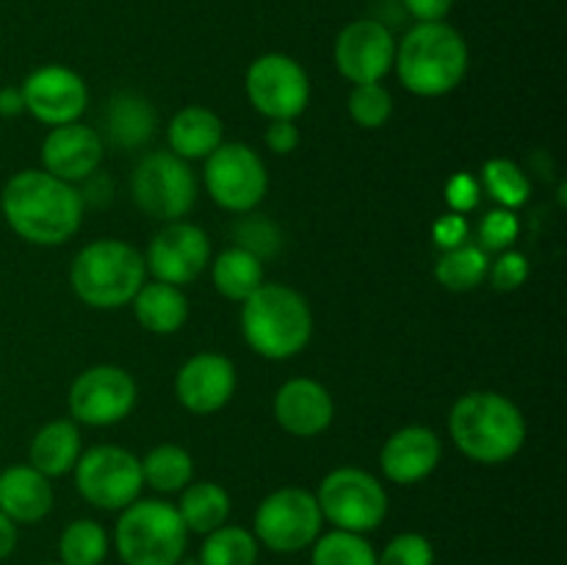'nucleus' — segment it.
<instances>
[{
  "label": "nucleus",
  "mask_w": 567,
  "mask_h": 565,
  "mask_svg": "<svg viewBox=\"0 0 567 565\" xmlns=\"http://www.w3.org/2000/svg\"><path fill=\"white\" fill-rule=\"evenodd\" d=\"M0 210L11 230L37 247L70 242L83 222V199L72 183L44 170H22L6 181Z\"/></svg>",
  "instance_id": "obj_1"
},
{
  "label": "nucleus",
  "mask_w": 567,
  "mask_h": 565,
  "mask_svg": "<svg viewBox=\"0 0 567 565\" xmlns=\"http://www.w3.org/2000/svg\"><path fill=\"white\" fill-rule=\"evenodd\" d=\"M449 435L468 460L498 465L526 443V419L518 404L496 391H471L449 413Z\"/></svg>",
  "instance_id": "obj_2"
},
{
  "label": "nucleus",
  "mask_w": 567,
  "mask_h": 565,
  "mask_svg": "<svg viewBox=\"0 0 567 565\" xmlns=\"http://www.w3.org/2000/svg\"><path fill=\"white\" fill-rule=\"evenodd\" d=\"M399 81L419 97H443L463 83L468 72V44L449 22H415L393 59Z\"/></svg>",
  "instance_id": "obj_3"
},
{
  "label": "nucleus",
  "mask_w": 567,
  "mask_h": 565,
  "mask_svg": "<svg viewBox=\"0 0 567 565\" xmlns=\"http://www.w3.org/2000/svg\"><path fill=\"white\" fill-rule=\"evenodd\" d=\"M241 332L260 358L291 360L310 343L313 310L297 288L264 282L241 302Z\"/></svg>",
  "instance_id": "obj_4"
},
{
  "label": "nucleus",
  "mask_w": 567,
  "mask_h": 565,
  "mask_svg": "<svg viewBox=\"0 0 567 565\" xmlns=\"http://www.w3.org/2000/svg\"><path fill=\"white\" fill-rule=\"evenodd\" d=\"M147 280L144 255L120 238H97L75 255L70 282L75 297L94 310H116L133 302Z\"/></svg>",
  "instance_id": "obj_5"
},
{
  "label": "nucleus",
  "mask_w": 567,
  "mask_h": 565,
  "mask_svg": "<svg viewBox=\"0 0 567 565\" xmlns=\"http://www.w3.org/2000/svg\"><path fill=\"white\" fill-rule=\"evenodd\" d=\"M188 530L175 504L164 499H136L120 510L114 548L125 565H181Z\"/></svg>",
  "instance_id": "obj_6"
},
{
  "label": "nucleus",
  "mask_w": 567,
  "mask_h": 565,
  "mask_svg": "<svg viewBox=\"0 0 567 565\" xmlns=\"http://www.w3.org/2000/svg\"><path fill=\"white\" fill-rule=\"evenodd\" d=\"M316 502L324 521L343 532L369 535L388 518L385 485L374 474L352 465L330 471L316 491Z\"/></svg>",
  "instance_id": "obj_7"
},
{
  "label": "nucleus",
  "mask_w": 567,
  "mask_h": 565,
  "mask_svg": "<svg viewBox=\"0 0 567 565\" xmlns=\"http://www.w3.org/2000/svg\"><path fill=\"white\" fill-rule=\"evenodd\" d=\"M321 515L316 493L305 487H280L258 504L252 518V535L260 546L277 554H297L313 546L321 535Z\"/></svg>",
  "instance_id": "obj_8"
},
{
  "label": "nucleus",
  "mask_w": 567,
  "mask_h": 565,
  "mask_svg": "<svg viewBox=\"0 0 567 565\" xmlns=\"http://www.w3.org/2000/svg\"><path fill=\"white\" fill-rule=\"evenodd\" d=\"M131 194L133 203L153 219L177 222L197 203V177L188 161L169 150H155L133 170Z\"/></svg>",
  "instance_id": "obj_9"
},
{
  "label": "nucleus",
  "mask_w": 567,
  "mask_h": 565,
  "mask_svg": "<svg viewBox=\"0 0 567 565\" xmlns=\"http://www.w3.org/2000/svg\"><path fill=\"white\" fill-rule=\"evenodd\" d=\"M72 471H75L78 493L97 510L120 513L142 496V458L114 443L81 452Z\"/></svg>",
  "instance_id": "obj_10"
},
{
  "label": "nucleus",
  "mask_w": 567,
  "mask_h": 565,
  "mask_svg": "<svg viewBox=\"0 0 567 565\" xmlns=\"http://www.w3.org/2000/svg\"><path fill=\"white\" fill-rule=\"evenodd\" d=\"M203 181L210 199L230 214H252L269 192L266 164L244 142H221L205 158Z\"/></svg>",
  "instance_id": "obj_11"
},
{
  "label": "nucleus",
  "mask_w": 567,
  "mask_h": 565,
  "mask_svg": "<svg viewBox=\"0 0 567 565\" xmlns=\"http://www.w3.org/2000/svg\"><path fill=\"white\" fill-rule=\"evenodd\" d=\"M247 97L266 120H297L310 103V78L297 59L286 53H264L249 64Z\"/></svg>",
  "instance_id": "obj_12"
},
{
  "label": "nucleus",
  "mask_w": 567,
  "mask_h": 565,
  "mask_svg": "<svg viewBox=\"0 0 567 565\" xmlns=\"http://www.w3.org/2000/svg\"><path fill=\"white\" fill-rule=\"evenodd\" d=\"M136 380L122 366L100 363L81 371L66 393V408L75 424H120L136 408Z\"/></svg>",
  "instance_id": "obj_13"
},
{
  "label": "nucleus",
  "mask_w": 567,
  "mask_h": 565,
  "mask_svg": "<svg viewBox=\"0 0 567 565\" xmlns=\"http://www.w3.org/2000/svg\"><path fill=\"white\" fill-rule=\"evenodd\" d=\"M210 264V238L194 222H166L150 242L147 255H144V266L150 275L158 282H169V286H188L197 280Z\"/></svg>",
  "instance_id": "obj_14"
},
{
  "label": "nucleus",
  "mask_w": 567,
  "mask_h": 565,
  "mask_svg": "<svg viewBox=\"0 0 567 565\" xmlns=\"http://www.w3.org/2000/svg\"><path fill=\"white\" fill-rule=\"evenodd\" d=\"M396 59V39L382 20L363 17L338 33L336 66L349 83H382L393 70Z\"/></svg>",
  "instance_id": "obj_15"
},
{
  "label": "nucleus",
  "mask_w": 567,
  "mask_h": 565,
  "mask_svg": "<svg viewBox=\"0 0 567 565\" xmlns=\"http://www.w3.org/2000/svg\"><path fill=\"white\" fill-rule=\"evenodd\" d=\"M20 89L28 114L50 127L78 122L89 105L86 81L61 64L39 66L22 81Z\"/></svg>",
  "instance_id": "obj_16"
},
{
  "label": "nucleus",
  "mask_w": 567,
  "mask_h": 565,
  "mask_svg": "<svg viewBox=\"0 0 567 565\" xmlns=\"http://www.w3.org/2000/svg\"><path fill=\"white\" fill-rule=\"evenodd\" d=\"M238 386L236 366L219 352H197L175 377L177 402L194 415H210L225 408Z\"/></svg>",
  "instance_id": "obj_17"
},
{
  "label": "nucleus",
  "mask_w": 567,
  "mask_h": 565,
  "mask_svg": "<svg viewBox=\"0 0 567 565\" xmlns=\"http://www.w3.org/2000/svg\"><path fill=\"white\" fill-rule=\"evenodd\" d=\"M275 419L288 435L316 438L336 419V402L321 382L310 377H293L282 382L275 393Z\"/></svg>",
  "instance_id": "obj_18"
},
{
  "label": "nucleus",
  "mask_w": 567,
  "mask_h": 565,
  "mask_svg": "<svg viewBox=\"0 0 567 565\" xmlns=\"http://www.w3.org/2000/svg\"><path fill=\"white\" fill-rule=\"evenodd\" d=\"M103 164V136L94 127L70 122L44 136L42 166L64 183H81Z\"/></svg>",
  "instance_id": "obj_19"
},
{
  "label": "nucleus",
  "mask_w": 567,
  "mask_h": 565,
  "mask_svg": "<svg viewBox=\"0 0 567 565\" xmlns=\"http://www.w3.org/2000/svg\"><path fill=\"white\" fill-rule=\"evenodd\" d=\"M441 454L443 443L430 427L410 424L382 443L380 469L396 485H419L437 469Z\"/></svg>",
  "instance_id": "obj_20"
},
{
  "label": "nucleus",
  "mask_w": 567,
  "mask_h": 565,
  "mask_svg": "<svg viewBox=\"0 0 567 565\" xmlns=\"http://www.w3.org/2000/svg\"><path fill=\"white\" fill-rule=\"evenodd\" d=\"M53 510V485L31 463L9 465L0 474V513L14 524H37Z\"/></svg>",
  "instance_id": "obj_21"
},
{
  "label": "nucleus",
  "mask_w": 567,
  "mask_h": 565,
  "mask_svg": "<svg viewBox=\"0 0 567 565\" xmlns=\"http://www.w3.org/2000/svg\"><path fill=\"white\" fill-rule=\"evenodd\" d=\"M105 138L120 150H138L155 136L158 111L136 92H116L103 114Z\"/></svg>",
  "instance_id": "obj_22"
},
{
  "label": "nucleus",
  "mask_w": 567,
  "mask_h": 565,
  "mask_svg": "<svg viewBox=\"0 0 567 565\" xmlns=\"http://www.w3.org/2000/svg\"><path fill=\"white\" fill-rule=\"evenodd\" d=\"M166 138H169V153H175L177 158H208L225 142V125L205 105H186L172 116Z\"/></svg>",
  "instance_id": "obj_23"
},
{
  "label": "nucleus",
  "mask_w": 567,
  "mask_h": 565,
  "mask_svg": "<svg viewBox=\"0 0 567 565\" xmlns=\"http://www.w3.org/2000/svg\"><path fill=\"white\" fill-rule=\"evenodd\" d=\"M78 458H81V430L72 419H55L44 424L28 446L31 465L48 480L70 474Z\"/></svg>",
  "instance_id": "obj_24"
},
{
  "label": "nucleus",
  "mask_w": 567,
  "mask_h": 565,
  "mask_svg": "<svg viewBox=\"0 0 567 565\" xmlns=\"http://www.w3.org/2000/svg\"><path fill=\"white\" fill-rule=\"evenodd\" d=\"M131 305L138 325L147 332H155V336H172L188 319L186 294L177 286H169V282L144 280V286L138 288Z\"/></svg>",
  "instance_id": "obj_25"
},
{
  "label": "nucleus",
  "mask_w": 567,
  "mask_h": 565,
  "mask_svg": "<svg viewBox=\"0 0 567 565\" xmlns=\"http://www.w3.org/2000/svg\"><path fill=\"white\" fill-rule=\"evenodd\" d=\"M186 524L188 535H208L219 530L230 518V493L219 482H188L181 491V502L175 504Z\"/></svg>",
  "instance_id": "obj_26"
},
{
  "label": "nucleus",
  "mask_w": 567,
  "mask_h": 565,
  "mask_svg": "<svg viewBox=\"0 0 567 565\" xmlns=\"http://www.w3.org/2000/svg\"><path fill=\"white\" fill-rule=\"evenodd\" d=\"M264 286V260L241 247L216 255L214 288L230 302H244Z\"/></svg>",
  "instance_id": "obj_27"
},
{
  "label": "nucleus",
  "mask_w": 567,
  "mask_h": 565,
  "mask_svg": "<svg viewBox=\"0 0 567 565\" xmlns=\"http://www.w3.org/2000/svg\"><path fill=\"white\" fill-rule=\"evenodd\" d=\"M144 485L158 493H181L194 480V460L177 443H161L142 458Z\"/></svg>",
  "instance_id": "obj_28"
},
{
  "label": "nucleus",
  "mask_w": 567,
  "mask_h": 565,
  "mask_svg": "<svg viewBox=\"0 0 567 565\" xmlns=\"http://www.w3.org/2000/svg\"><path fill=\"white\" fill-rule=\"evenodd\" d=\"M487 269H491V255L480 244H463L441 253V258L435 260V280L446 291L465 294L485 282Z\"/></svg>",
  "instance_id": "obj_29"
},
{
  "label": "nucleus",
  "mask_w": 567,
  "mask_h": 565,
  "mask_svg": "<svg viewBox=\"0 0 567 565\" xmlns=\"http://www.w3.org/2000/svg\"><path fill=\"white\" fill-rule=\"evenodd\" d=\"M203 537L197 565H258L260 543L247 526L225 524Z\"/></svg>",
  "instance_id": "obj_30"
},
{
  "label": "nucleus",
  "mask_w": 567,
  "mask_h": 565,
  "mask_svg": "<svg viewBox=\"0 0 567 565\" xmlns=\"http://www.w3.org/2000/svg\"><path fill=\"white\" fill-rule=\"evenodd\" d=\"M111 537L100 521L78 518L64 526L59 537V563L64 565H103L109 557Z\"/></svg>",
  "instance_id": "obj_31"
},
{
  "label": "nucleus",
  "mask_w": 567,
  "mask_h": 565,
  "mask_svg": "<svg viewBox=\"0 0 567 565\" xmlns=\"http://www.w3.org/2000/svg\"><path fill=\"white\" fill-rule=\"evenodd\" d=\"M480 186L482 192L491 194L498 203V208H520L529 203L532 197V183L526 172L520 170L515 161L509 158H491L485 161L480 172Z\"/></svg>",
  "instance_id": "obj_32"
},
{
  "label": "nucleus",
  "mask_w": 567,
  "mask_h": 565,
  "mask_svg": "<svg viewBox=\"0 0 567 565\" xmlns=\"http://www.w3.org/2000/svg\"><path fill=\"white\" fill-rule=\"evenodd\" d=\"M310 548V565H377L374 546L358 532H321Z\"/></svg>",
  "instance_id": "obj_33"
},
{
  "label": "nucleus",
  "mask_w": 567,
  "mask_h": 565,
  "mask_svg": "<svg viewBox=\"0 0 567 565\" xmlns=\"http://www.w3.org/2000/svg\"><path fill=\"white\" fill-rule=\"evenodd\" d=\"M393 114V97L382 83H358L349 94V116L358 122L360 127H377L385 125Z\"/></svg>",
  "instance_id": "obj_34"
},
{
  "label": "nucleus",
  "mask_w": 567,
  "mask_h": 565,
  "mask_svg": "<svg viewBox=\"0 0 567 565\" xmlns=\"http://www.w3.org/2000/svg\"><path fill=\"white\" fill-rule=\"evenodd\" d=\"M233 236H236V247L247 249V253H252L255 258L260 260L275 258L277 249H280L282 244L280 230H277L269 219H264V216H252V214H244L241 219L236 222Z\"/></svg>",
  "instance_id": "obj_35"
},
{
  "label": "nucleus",
  "mask_w": 567,
  "mask_h": 565,
  "mask_svg": "<svg viewBox=\"0 0 567 565\" xmlns=\"http://www.w3.org/2000/svg\"><path fill=\"white\" fill-rule=\"evenodd\" d=\"M377 565H435V546L421 532H399L377 554Z\"/></svg>",
  "instance_id": "obj_36"
},
{
  "label": "nucleus",
  "mask_w": 567,
  "mask_h": 565,
  "mask_svg": "<svg viewBox=\"0 0 567 565\" xmlns=\"http://www.w3.org/2000/svg\"><path fill=\"white\" fill-rule=\"evenodd\" d=\"M520 219L509 208H493L480 225V247L485 253H504L518 242Z\"/></svg>",
  "instance_id": "obj_37"
},
{
  "label": "nucleus",
  "mask_w": 567,
  "mask_h": 565,
  "mask_svg": "<svg viewBox=\"0 0 567 565\" xmlns=\"http://www.w3.org/2000/svg\"><path fill=\"white\" fill-rule=\"evenodd\" d=\"M487 277H491V286L496 291H518L529 280V258L524 253H515V249H504L496 260H491Z\"/></svg>",
  "instance_id": "obj_38"
},
{
  "label": "nucleus",
  "mask_w": 567,
  "mask_h": 565,
  "mask_svg": "<svg viewBox=\"0 0 567 565\" xmlns=\"http://www.w3.org/2000/svg\"><path fill=\"white\" fill-rule=\"evenodd\" d=\"M443 194H446L449 210H454V214H468V210H474L480 205L482 186L468 172H457V175L449 177L446 192Z\"/></svg>",
  "instance_id": "obj_39"
},
{
  "label": "nucleus",
  "mask_w": 567,
  "mask_h": 565,
  "mask_svg": "<svg viewBox=\"0 0 567 565\" xmlns=\"http://www.w3.org/2000/svg\"><path fill=\"white\" fill-rule=\"evenodd\" d=\"M468 236H471V225L468 219H465V214H454V210H449V214L437 216V222L432 225V242H435V247L441 249V253H446V249H454V247H463V244H468Z\"/></svg>",
  "instance_id": "obj_40"
},
{
  "label": "nucleus",
  "mask_w": 567,
  "mask_h": 565,
  "mask_svg": "<svg viewBox=\"0 0 567 565\" xmlns=\"http://www.w3.org/2000/svg\"><path fill=\"white\" fill-rule=\"evenodd\" d=\"M299 127L293 120H271L266 127V147L277 155H291L299 147Z\"/></svg>",
  "instance_id": "obj_41"
},
{
  "label": "nucleus",
  "mask_w": 567,
  "mask_h": 565,
  "mask_svg": "<svg viewBox=\"0 0 567 565\" xmlns=\"http://www.w3.org/2000/svg\"><path fill=\"white\" fill-rule=\"evenodd\" d=\"M402 6L419 22H443L454 9V0H402Z\"/></svg>",
  "instance_id": "obj_42"
},
{
  "label": "nucleus",
  "mask_w": 567,
  "mask_h": 565,
  "mask_svg": "<svg viewBox=\"0 0 567 565\" xmlns=\"http://www.w3.org/2000/svg\"><path fill=\"white\" fill-rule=\"evenodd\" d=\"M25 114V100H22L20 86H3L0 89V116L3 120H14V116Z\"/></svg>",
  "instance_id": "obj_43"
},
{
  "label": "nucleus",
  "mask_w": 567,
  "mask_h": 565,
  "mask_svg": "<svg viewBox=\"0 0 567 565\" xmlns=\"http://www.w3.org/2000/svg\"><path fill=\"white\" fill-rule=\"evenodd\" d=\"M17 548V524L0 513V563Z\"/></svg>",
  "instance_id": "obj_44"
},
{
  "label": "nucleus",
  "mask_w": 567,
  "mask_h": 565,
  "mask_svg": "<svg viewBox=\"0 0 567 565\" xmlns=\"http://www.w3.org/2000/svg\"><path fill=\"white\" fill-rule=\"evenodd\" d=\"M44 565H64V563H44Z\"/></svg>",
  "instance_id": "obj_45"
}]
</instances>
